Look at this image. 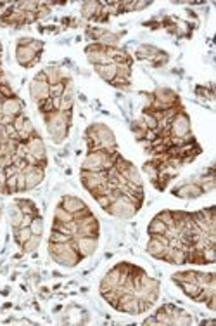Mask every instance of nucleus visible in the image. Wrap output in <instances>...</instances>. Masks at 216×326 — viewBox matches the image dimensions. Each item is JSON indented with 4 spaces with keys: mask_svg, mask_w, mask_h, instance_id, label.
Wrapping results in <instances>:
<instances>
[{
    "mask_svg": "<svg viewBox=\"0 0 216 326\" xmlns=\"http://www.w3.org/2000/svg\"><path fill=\"white\" fill-rule=\"evenodd\" d=\"M14 205L21 210L23 215H31V217H36V215H38V208H36V205L31 201V199H19V201H16Z\"/></svg>",
    "mask_w": 216,
    "mask_h": 326,
    "instance_id": "18",
    "label": "nucleus"
},
{
    "mask_svg": "<svg viewBox=\"0 0 216 326\" xmlns=\"http://www.w3.org/2000/svg\"><path fill=\"white\" fill-rule=\"evenodd\" d=\"M76 243V252L80 254L81 259H86L94 255V252L97 250V243H99V236H80V238H75Z\"/></svg>",
    "mask_w": 216,
    "mask_h": 326,
    "instance_id": "7",
    "label": "nucleus"
},
{
    "mask_svg": "<svg viewBox=\"0 0 216 326\" xmlns=\"http://www.w3.org/2000/svg\"><path fill=\"white\" fill-rule=\"evenodd\" d=\"M161 52V49L158 47H152V45H140L137 51V58L138 59H149V61H152V59L156 58V56Z\"/></svg>",
    "mask_w": 216,
    "mask_h": 326,
    "instance_id": "20",
    "label": "nucleus"
},
{
    "mask_svg": "<svg viewBox=\"0 0 216 326\" xmlns=\"http://www.w3.org/2000/svg\"><path fill=\"white\" fill-rule=\"evenodd\" d=\"M73 238H75V236L66 234V232H61V231H54V229H52L49 243H69Z\"/></svg>",
    "mask_w": 216,
    "mask_h": 326,
    "instance_id": "25",
    "label": "nucleus"
},
{
    "mask_svg": "<svg viewBox=\"0 0 216 326\" xmlns=\"http://www.w3.org/2000/svg\"><path fill=\"white\" fill-rule=\"evenodd\" d=\"M156 217H158L159 221L164 222L166 228H173V226H175V217H173V212L171 210H162L161 214H158Z\"/></svg>",
    "mask_w": 216,
    "mask_h": 326,
    "instance_id": "26",
    "label": "nucleus"
},
{
    "mask_svg": "<svg viewBox=\"0 0 216 326\" xmlns=\"http://www.w3.org/2000/svg\"><path fill=\"white\" fill-rule=\"evenodd\" d=\"M64 87H66V82L51 85V98H61L62 92H64Z\"/></svg>",
    "mask_w": 216,
    "mask_h": 326,
    "instance_id": "29",
    "label": "nucleus"
},
{
    "mask_svg": "<svg viewBox=\"0 0 216 326\" xmlns=\"http://www.w3.org/2000/svg\"><path fill=\"white\" fill-rule=\"evenodd\" d=\"M26 191V177L25 172H18V193Z\"/></svg>",
    "mask_w": 216,
    "mask_h": 326,
    "instance_id": "30",
    "label": "nucleus"
},
{
    "mask_svg": "<svg viewBox=\"0 0 216 326\" xmlns=\"http://www.w3.org/2000/svg\"><path fill=\"white\" fill-rule=\"evenodd\" d=\"M40 56L42 54L35 52L28 45H16V61L25 68H31L33 65H36L40 61Z\"/></svg>",
    "mask_w": 216,
    "mask_h": 326,
    "instance_id": "8",
    "label": "nucleus"
},
{
    "mask_svg": "<svg viewBox=\"0 0 216 326\" xmlns=\"http://www.w3.org/2000/svg\"><path fill=\"white\" fill-rule=\"evenodd\" d=\"M23 172H25L26 177V191L40 186L43 177H45V167L43 165H26V168Z\"/></svg>",
    "mask_w": 216,
    "mask_h": 326,
    "instance_id": "6",
    "label": "nucleus"
},
{
    "mask_svg": "<svg viewBox=\"0 0 216 326\" xmlns=\"http://www.w3.org/2000/svg\"><path fill=\"white\" fill-rule=\"evenodd\" d=\"M144 325H158V321H156V318H149L144 321Z\"/></svg>",
    "mask_w": 216,
    "mask_h": 326,
    "instance_id": "33",
    "label": "nucleus"
},
{
    "mask_svg": "<svg viewBox=\"0 0 216 326\" xmlns=\"http://www.w3.org/2000/svg\"><path fill=\"white\" fill-rule=\"evenodd\" d=\"M101 11V2H83L81 4V16L85 19L94 21Z\"/></svg>",
    "mask_w": 216,
    "mask_h": 326,
    "instance_id": "17",
    "label": "nucleus"
},
{
    "mask_svg": "<svg viewBox=\"0 0 216 326\" xmlns=\"http://www.w3.org/2000/svg\"><path fill=\"white\" fill-rule=\"evenodd\" d=\"M202 259H204V264H213L216 259V247H206L202 250Z\"/></svg>",
    "mask_w": 216,
    "mask_h": 326,
    "instance_id": "28",
    "label": "nucleus"
},
{
    "mask_svg": "<svg viewBox=\"0 0 216 326\" xmlns=\"http://www.w3.org/2000/svg\"><path fill=\"white\" fill-rule=\"evenodd\" d=\"M149 5V2H134V9L132 11H140V9H145Z\"/></svg>",
    "mask_w": 216,
    "mask_h": 326,
    "instance_id": "32",
    "label": "nucleus"
},
{
    "mask_svg": "<svg viewBox=\"0 0 216 326\" xmlns=\"http://www.w3.org/2000/svg\"><path fill=\"white\" fill-rule=\"evenodd\" d=\"M29 229H31V232H33V234H38V236H42V232H43V221H42V217H40V215H36V217H33L31 224H29Z\"/></svg>",
    "mask_w": 216,
    "mask_h": 326,
    "instance_id": "27",
    "label": "nucleus"
},
{
    "mask_svg": "<svg viewBox=\"0 0 216 326\" xmlns=\"http://www.w3.org/2000/svg\"><path fill=\"white\" fill-rule=\"evenodd\" d=\"M166 224L162 221H159L158 217H154L151 221V224H149L147 231H149V236H159V234H164L166 232Z\"/></svg>",
    "mask_w": 216,
    "mask_h": 326,
    "instance_id": "21",
    "label": "nucleus"
},
{
    "mask_svg": "<svg viewBox=\"0 0 216 326\" xmlns=\"http://www.w3.org/2000/svg\"><path fill=\"white\" fill-rule=\"evenodd\" d=\"M64 210H68L69 214H73L75 215L76 212H80V210H83V208L86 207L85 205V201L83 199H80V198H76V196H64V198L61 199V203H59Z\"/></svg>",
    "mask_w": 216,
    "mask_h": 326,
    "instance_id": "14",
    "label": "nucleus"
},
{
    "mask_svg": "<svg viewBox=\"0 0 216 326\" xmlns=\"http://www.w3.org/2000/svg\"><path fill=\"white\" fill-rule=\"evenodd\" d=\"M43 120H45V127H47L51 139L55 144H61L68 137L69 127L73 124V109H68V111L57 109L49 115H43Z\"/></svg>",
    "mask_w": 216,
    "mask_h": 326,
    "instance_id": "1",
    "label": "nucleus"
},
{
    "mask_svg": "<svg viewBox=\"0 0 216 326\" xmlns=\"http://www.w3.org/2000/svg\"><path fill=\"white\" fill-rule=\"evenodd\" d=\"M25 109V102L21 101L19 98H7L4 101L0 102V113L2 115H7V116H18L23 113Z\"/></svg>",
    "mask_w": 216,
    "mask_h": 326,
    "instance_id": "12",
    "label": "nucleus"
},
{
    "mask_svg": "<svg viewBox=\"0 0 216 326\" xmlns=\"http://www.w3.org/2000/svg\"><path fill=\"white\" fill-rule=\"evenodd\" d=\"M106 182H108V170H101V172L81 170V184L85 186L86 191L94 193L95 189H99Z\"/></svg>",
    "mask_w": 216,
    "mask_h": 326,
    "instance_id": "4",
    "label": "nucleus"
},
{
    "mask_svg": "<svg viewBox=\"0 0 216 326\" xmlns=\"http://www.w3.org/2000/svg\"><path fill=\"white\" fill-rule=\"evenodd\" d=\"M95 199H97V203H99V205H101L102 208H104V210L109 207V205H111V199H109V196H108V195H101V196H97V198H95Z\"/></svg>",
    "mask_w": 216,
    "mask_h": 326,
    "instance_id": "31",
    "label": "nucleus"
},
{
    "mask_svg": "<svg viewBox=\"0 0 216 326\" xmlns=\"http://www.w3.org/2000/svg\"><path fill=\"white\" fill-rule=\"evenodd\" d=\"M95 71L99 73V76H101L102 80H106V82H109L111 84L112 80L116 78V75H118V68H116L114 63H111V65H97L94 66Z\"/></svg>",
    "mask_w": 216,
    "mask_h": 326,
    "instance_id": "15",
    "label": "nucleus"
},
{
    "mask_svg": "<svg viewBox=\"0 0 216 326\" xmlns=\"http://www.w3.org/2000/svg\"><path fill=\"white\" fill-rule=\"evenodd\" d=\"M26 148H28V153L33 155L38 162V165H43L45 167V163H47V151H45V144H43L42 137L38 134L31 135V137L26 141Z\"/></svg>",
    "mask_w": 216,
    "mask_h": 326,
    "instance_id": "5",
    "label": "nucleus"
},
{
    "mask_svg": "<svg viewBox=\"0 0 216 326\" xmlns=\"http://www.w3.org/2000/svg\"><path fill=\"white\" fill-rule=\"evenodd\" d=\"M54 221L61 222V224H68V222L73 221V214H69L61 205H57V208H55V212H54Z\"/></svg>",
    "mask_w": 216,
    "mask_h": 326,
    "instance_id": "24",
    "label": "nucleus"
},
{
    "mask_svg": "<svg viewBox=\"0 0 216 326\" xmlns=\"http://www.w3.org/2000/svg\"><path fill=\"white\" fill-rule=\"evenodd\" d=\"M169 134L175 137H182L185 142H194V137L190 134V118L184 109L173 116L171 125H169Z\"/></svg>",
    "mask_w": 216,
    "mask_h": 326,
    "instance_id": "2",
    "label": "nucleus"
},
{
    "mask_svg": "<svg viewBox=\"0 0 216 326\" xmlns=\"http://www.w3.org/2000/svg\"><path fill=\"white\" fill-rule=\"evenodd\" d=\"M29 92H31L33 101L38 104V102L47 101V99L51 98V85H49L47 80L33 78L31 84H29Z\"/></svg>",
    "mask_w": 216,
    "mask_h": 326,
    "instance_id": "9",
    "label": "nucleus"
},
{
    "mask_svg": "<svg viewBox=\"0 0 216 326\" xmlns=\"http://www.w3.org/2000/svg\"><path fill=\"white\" fill-rule=\"evenodd\" d=\"M85 52H86V58H88V61L92 63L94 66H97V65H111V59L108 58V54H106V47L104 45H101V44H92V45H88V47L85 49Z\"/></svg>",
    "mask_w": 216,
    "mask_h": 326,
    "instance_id": "10",
    "label": "nucleus"
},
{
    "mask_svg": "<svg viewBox=\"0 0 216 326\" xmlns=\"http://www.w3.org/2000/svg\"><path fill=\"white\" fill-rule=\"evenodd\" d=\"M43 73H45V76H47L49 85L62 84V82H66V80H64V73H62V69L59 68V66H49V68L43 69Z\"/></svg>",
    "mask_w": 216,
    "mask_h": 326,
    "instance_id": "16",
    "label": "nucleus"
},
{
    "mask_svg": "<svg viewBox=\"0 0 216 326\" xmlns=\"http://www.w3.org/2000/svg\"><path fill=\"white\" fill-rule=\"evenodd\" d=\"M40 241H42V236H38V234H31V238H29L28 241H26L25 245H23V250H25L26 254H33V252L38 250Z\"/></svg>",
    "mask_w": 216,
    "mask_h": 326,
    "instance_id": "23",
    "label": "nucleus"
},
{
    "mask_svg": "<svg viewBox=\"0 0 216 326\" xmlns=\"http://www.w3.org/2000/svg\"><path fill=\"white\" fill-rule=\"evenodd\" d=\"M177 285L182 288V292H184L187 297L192 298V300H195V298H197V295L201 293V290H202L197 283H192V281H182V283H177Z\"/></svg>",
    "mask_w": 216,
    "mask_h": 326,
    "instance_id": "19",
    "label": "nucleus"
},
{
    "mask_svg": "<svg viewBox=\"0 0 216 326\" xmlns=\"http://www.w3.org/2000/svg\"><path fill=\"white\" fill-rule=\"evenodd\" d=\"M173 195L178 198H197L202 195V188L197 182H187V184H182L173 189Z\"/></svg>",
    "mask_w": 216,
    "mask_h": 326,
    "instance_id": "13",
    "label": "nucleus"
},
{
    "mask_svg": "<svg viewBox=\"0 0 216 326\" xmlns=\"http://www.w3.org/2000/svg\"><path fill=\"white\" fill-rule=\"evenodd\" d=\"M31 229L29 228H16L14 229V239H16V243H18L19 247H23L26 241H28L29 238H31Z\"/></svg>",
    "mask_w": 216,
    "mask_h": 326,
    "instance_id": "22",
    "label": "nucleus"
},
{
    "mask_svg": "<svg viewBox=\"0 0 216 326\" xmlns=\"http://www.w3.org/2000/svg\"><path fill=\"white\" fill-rule=\"evenodd\" d=\"M106 212L116 219H132L138 212V208L121 195V198L116 199L114 203H111V205L106 208Z\"/></svg>",
    "mask_w": 216,
    "mask_h": 326,
    "instance_id": "3",
    "label": "nucleus"
},
{
    "mask_svg": "<svg viewBox=\"0 0 216 326\" xmlns=\"http://www.w3.org/2000/svg\"><path fill=\"white\" fill-rule=\"evenodd\" d=\"M168 241H169V239L166 238L164 234L151 236V238H149V243H147V252L152 255V257L162 259L166 248H168Z\"/></svg>",
    "mask_w": 216,
    "mask_h": 326,
    "instance_id": "11",
    "label": "nucleus"
}]
</instances>
